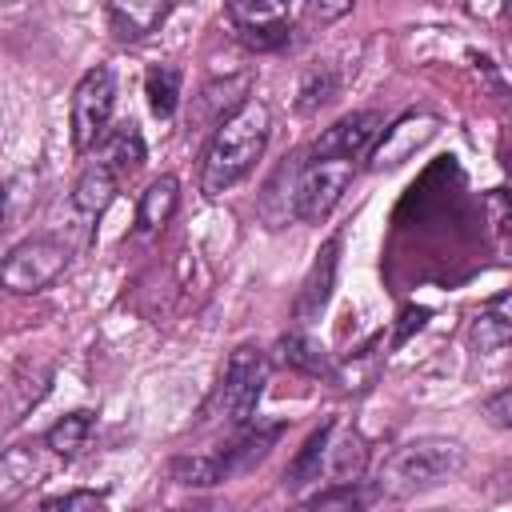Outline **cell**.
Here are the masks:
<instances>
[{
	"label": "cell",
	"mask_w": 512,
	"mask_h": 512,
	"mask_svg": "<svg viewBox=\"0 0 512 512\" xmlns=\"http://www.w3.org/2000/svg\"><path fill=\"white\" fill-rule=\"evenodd\" d=\"M508 20H512V8H508Z\"/></svg>",
	"instance_id": "obj_32"
},
{
	"label": "cell",
	"mask_w": 512,
	"mask_h": 512,
	"mask_svg": "<svg viewBox=\"0 0 512 512\" xmlns=\"http://www.w3.org/2000/svg\"><path fill=\"white\" fill-rule=\"evenodd\" d=\"M68 244H60L56 236H28L20 240L8 256H4V268H0V280L8 292L16 296H28V292H40L48 288L64 268H68Z\"/></svg>",
	"instance_id": "obj_4"
},
{
	"label": "cell",
	"mask_w": 512,
	"mask_h": 512,
	"mask_svg": "<svg viewBox=\"0 0 512 512\" xmlns=\"http://www.w3.org/2000/svg\"><path fill=\"white\" fill-rule=\"evenodd\" d=\"M484 416H488L496 428H508V432H512V384L484 400Z\"/></svg>",
	"instance_id": "obj_28"
},
{
	"label": "cell",
	"mask_w": 512,
	"mask_h": 512,
	"mask_svg": "<svg viewBox=\"0 0 512 512\" xmlns=\"http://www.w3.org/2000/svg\"><path fill=\"white\" fill-rule=\"evenodd\" d=\"M424 320H428V308H404V312H400V328H396L392 344L400 348V344H404L412 332H420V328H424Z\"/></svg>",
	"instance_id": "obj_30"
},
{
	"label": "cell",
	"mask_w": 512,
	"mask_h": 512,
	"mask_svg": "<svg viewBox=\"0 0 512 512\" xmlns=\"http://www.w3.org/2000/svg\"><path fill=\"white\" fill-rule=\"evenodd\" d=\"M332 432H336V420L320 424V428L304 440V448L296 452V460H292V464H288V472H284V484H288V488H304V484L320 480V472H324V464H328Z\"/></svg>",
	"instance_id": "obj_19"
},
{
	"label": "cell",
	"mask_w": 512,
	"mask_h": 512,
	"mask_svg": "<svg viewBox=\"0 0 512 512\" xmlns=\"http://www.w3.org/2000/svg\"><path fill=\"white\" fill-rule=\"evenodd\" d=\"M336 264H340V240H324V248L316 252L304 284H300V296H296V320L312 324L324 316L328 300H332V288H336Z\"/></svg>",
	"instance_id": "obj_9"
},
{
	"label": "cell",
	"mask_w": 512,
	"mask_h": 512,
	"mask_svg": "<svg viewBox=\"0 0 512 512\" xmlns=\"http://www.w3.org/2000/svg\"><path fill=\"white\" fill-rule=\"evenodd\" d=\"M284 436V424L280 420H272V424H256V428H248V432H240L224 452H216V460H220V472H224V480H232V476H244V472H252L272 448H276V440Z\"/></svg>",
	"instance_id": "obj_10"
},
{
	"label": "cell",
	"mask_w": 512,
	"mask_h": 512,
	"mask_svg": "<svg viewBox=\"0 0 512 512\" xmlns=\"http://www.w3.org/2000/svg\"><path fill=\"white\" fill-rule=\"evenodd\" d=\"M116 108V76L112 68H88L72 92V148L88 152L104 140L108 120Z\"/></svg>",
	"instance_id": "obj_5"
},
{
	"label": "cell",
	"mask_w": 512,
	"mask_h": 512,
	"mask_svg": "<svg viewBox=\"0 0 512 512\" xmlns=\"http://www.w3.org/2000/svg\"><path fill=\"white\" fill-rule=\"evenodd\" d=\"M144 156H148V148H144L140 128H136L132 120H124V124H116V128L104 136V152H100L96 160H104V164L124 180V176H132V172L144 164Z\"/></svg>",
	"instance_id": "obj_16"
},
{
	"label": "cell",
	"mask_w": 512,
	"mask_h": 512,
	"mask_svg": "<svg viewBox=\"0 0 512 512\" xmlns=\"http://www.w3.org/2000/svg\"><path fill=\"white\" fill-rule=\"evenodd\" d=\"M0 476H4V504H12L36 476V464H32V452L24 448H8L4 464H0Z\"/></svg>",
	"instance_id": "obj_26"
},
{
	"label": "cell",
	"mask_w": 512,
	"mask_h": 512,
	"mask_svg": "<svg viewBox=\"0 0 512 512\" xmlns=\"http://www.w3.org/2000/svg\"><path fill=\"white\" fill-rule=\"evenodd\" d=\"M268 132H272V116H268L264 100L252 96V100L236 104L208 140V152L200 164L204 196H224L228 188H236L256 168V160L264 156Z\"/></svg>",
	"instance_id": "obj_1"
},
{
	"label": "cell",
	"mask_w": 512,
	"mask_h": 512,
	"mask_svg": "<svg viewBox=\"0 0 512 512\" xmlns=\"http://www.w3.org/2000/svg\"><path fill=\"white\" fill-rule=\"evenodd\" d=\"M224 12L232 20V28H260V24H276V20L292 16L288 4H272V0H236Z\"/></svg>",
	"instance_id": "obj_24"
},
{
	"label": "cell",
	"mask_w": 512,
	"mask_h": 512,
	"mask_svg": "<svg viewBox=\"0 0 512 512\" xmlns=\"http://www.w3.org/2000/svg\"><path fill=\"white\" fill-rule=\"evenodd\" d=\"M92 428H96V416H92V412H84V408H76V412L60 416V420H56V424L44 432V444H48L56 456L72 460V456H80V452L88 448Z\"/></svg>",
	"instance_id": "obj_20"
},
{
	"label": "cell",
	"mask_w": 512,
	"mask_h": 512,
	"mask_svg": "<svg viewBox=\"0 0 512 512\" xmlns=\"http://www.w3.org/2000/svg\"><path fill=\"white\" fill-rule=\"evenodd\" d=\"M376 132H380V116L376 112H348V116H340L336 124H328L312 140L308 156H332V160H352L356 164L360 156L372 152Z\"/></svg>",
	"instance_id": "obj_7"
},
{
	"label": "cell",
	"mask_w": 512,
	"mask_h": 512,
	"mask_svg": "<svg viewBox=\"0 0 512 512\" xmlns=\"http://www.w3.org/2000/svg\"><path fill=\"white\" fill-rule=\"evenodd\" d=\"M172 4H156V0H120L108 4V24L120 40H144L148 32H156L168 20Z\"/></svg>",
	"instance_id": "obj_13"
},
{
	"label": "cell",
	"mask_w": 512,
	"mask_h": 512,
	"mask_svg": "<svg viewBox=\"0 0 512 512\" xmlns=\"http://www.w3.org/2000/svg\"><path fill=\"white\" fill-rule=\"evenodd\" d=\"M368 468V444L360 432H332V444H328V464H324V476L332 484H348V480H360Z\"/></svg>",
	"instance_id": "obj_15"
},
{
	"label": "cell",
	"mask_w": 512,
	"mask_h": 512,
	"mask_svg": "<svg viewBox=\"0 0 512 512\" xmlns=\"http://www.w3.org/2000/svg\"><path fill=\"white\" fill-rule=\"evenodd\" d=\"M116 184H120V176H116L104 160H92V164L80 172L76 188H72V204H76V212H84V216H100V212L112 204Z\"/></svg>",
	"instance_id": "obj_17"
},
{
	"label": "cell",
	"mask_w": 512,
	"mask_h": 512,
	"mask_svg": "<svg viewBox=\"0 0 512 512\" xmlns=\"http://www.w3.org/2000/svg\"><path fill=\"white\" fill-rule=\"evenodd\" d=\"M144 96H148V108L168 120V116L176 112V104H180V68H176V64H156V68H148V76H144Z\"/></svg>",
	"instance_id": "obj_23"
},
{
	"label": "cell",
	"mask_w": 512,
	"mask_h": 512,
	"mask_svg": "<svg viewBox=\"0 0 512 512\" xmlns=\"http://www.w3.org/2000/svg\"><path fill=\"white\" fill-rule=\"evenodd\" d=\"M36 512H104V496L100 492H64L44 500Z\"/></svg>",
	"instance_id": "obj_27"
},
{
	"label": "cell",
	"mask_w": 512,
	"mask_h": 512,
	"mask_svg": "<svg viewBox=\"0 0 512 512\" xmlns=\"http://www.w3.org/2000/svg\"><path fill=\"white\" fill-rule=\"evenodd\" d=\"M276 360L288 364V368H296V372H308V376H332V364H328L324 348L312 336H304V332L280 336L276 340Z\"/></svg>",
	"instance_id": "obj_21"
},
{
	"label": "cell",
	"mask_w": 512,
	"mask_h": 512,
	"mask_svg": "<svg viewBox=\"0 0 512 512\" xmlns=\"http://www.w3.org/2000/svg\"><path fill=\"white\" fill-rule=\"evenodd\" d=\"M488 208H492V220L500 224V232L512 236V188H496L492 200H488Z\"/></svg>",
	"instance_id": "obj_29"
},
{
	"label": "cell",
	"mask_w": 512,
	"mask_h": 512,
	"mask_svg": "<svg viewBox=\"0 0 512 512\" xmlns=\"http://www.w3.org/2000/svg\"><path fill=\"white\" fill-rule=\"evenodd\" d=\"M296 184H300V164H292V160L280 164L272 172V180L264 184L256 208H260V216H264L268 228H284L292 216H300L296 212Z\"/></svg>",
	"instance_id": "obj_12"
},
{
	"label": "cell",
	"mask_w": 512,
	"mask_h": 512,
	"mask_svg": "<svg viewBox=\"0 0 512 512\" xmlns=\"http://www.w3.org/2000/svg\"><path fill=\"white\" fill-rule=\"evenodd\" d=\"M468 344H472L476 352H496V348L512 344V292H500V296L484 300V304L472 312Z\"/></svg>",
	"instance_id": "obj_11"
},
{
	"label": "cell",
	"mask_w": 512,
	"mask_h": 512,
	"mask_svg": "<svg viewBox=\"0 0 512 512\" xmlns=\"http://www.w3.org/2000/svg\"><path fill=\"white\" fill-rule=\"evenodd\" d=\"M264 384H268V356L264 348L256 344H240L232 348L228 364H224V376H220V388H216V404L224 412L228 424H252L256 416V404L264 396Z\"/></svg>",
	"instance_id": "obj_3"
},
{
	"label": "cell",
	"mask_w": 512,
	"mask_h": 512,
	"mask_svg": "<svg viewBox=\"0 0 512 512\" xmlns=\"http://www.w3.org/2000/svg\"><path fill=\"white\" fill-rule=\"evenodd\" d=\"M436 128H440V120L432 112H408V116H400L392 128H384L380 144H372V152H368L372 168H396V164L412 160L436 136Z\"/></svg>",
	"instance_id": "obj_8"
},
{
	"label": "cell",
	"mask_w": 512,
	"mask_h": 512,
	"mask_svg": "<svg viewBox=\"0 0 512 512\" xmlns=\"http://www.w3.org/2000/svg\"><path fill=\"white\" fill-rule=\"evenodd\" d=\"M172 480L184 488H212L224 480V472H220L216 456H180V460H172Z\"/></svg>",
	"instance_id": "obj_25"
},
{
	"label": "cell",
	"mask_w": 512,
	"mask_h": 512,
	"mask_svg": "<svg viewBox=\"0 0 512 512\" xmlns=\"http://www.w3.org/2000/svg\"><path fill=\"white\" fill-rule=\"evenodd\" d=\"M344 12H348V4H308V8H300V16L312 20V24H328V20L344 16Z\"/></svg>",
	"instance_id": "obj_31"
},
{
	"label": "cell",
	"mask_w": 512,
	"mask_h": 512,
	"mask_svg": "<svg viewBox=\"0 0 512 512\" xmlns=\"http://www.w3.org/2000/svg\"><path fill=\"white\" fill-rule=\"evenodd\" d=\"M180 204V180L176 176H156L144 192H140V204H136V228L148 236V232H160L172 212Z\"/></svg>",
	"instance_id": "obj_14"
},
{
	"label": "cell",
	"mask_w": 512,
	"mask_h": 512,
	"mask_svg": "<svg viewBox=\"0 0 512 512\" xmlns=\"http://www.w3.org/2000/svg\"><path fill=\"white\" fill-rule=\"evenodd\" d=\"M356 164L352 160H332V156H308L300 164V184H296V212L308 224H320L352 184Z\"/></svg>",
	"instance_id": "obj_6"
},
{
	"label": "cell",
	"mask_w": 512,
	"mask_h": 512,
	"mask_svg": "<svg viewBox=\"0 0 512 512\" xmlns=\"http://www.w3.org/2000/svg\"><path fill=\"white\" fill-rule=\"evenodd\" d=\"M380 488L376 480H348V484H328L320 496H312L304 508L308 512H368L372 504H380Z\"/></svg>",
	"instance_id": "obj_18"
},
{
	"label": "cell",
	"mask_w": 512,
	"mask_h": 512,
	"mask_svg": "<svg viewBox=\"0 0 512 512\" xmlns=\"http://www.w3.org/2000/svg\"><path fill=\"white\" fill-rule=\"evenodd\" d=\"M336 92H340V76H336V68H332V64H312V68L300 76L296 108H300L304 116H312V112H320Z\"/></svg>",
	"instance_id": "obj_22"
},
{
	"label": "cell",
	"mask_w": 512,
	"mask_h": 512,
	"mask_svg": "<svg viewBox=\"0 0 512 512\" xmlns=\"http://www.w3.org/2000/svg\"><path fill=\"white\" fill-rule=\"evenodd\" d=\"M468 452L460 440H448V436H420V440H408L400 444L380 476H376V488L384 500H408V496H420L452 476H460Z\"/></svg>",
	"instance_id": "obj_2"
}]
</instances>
